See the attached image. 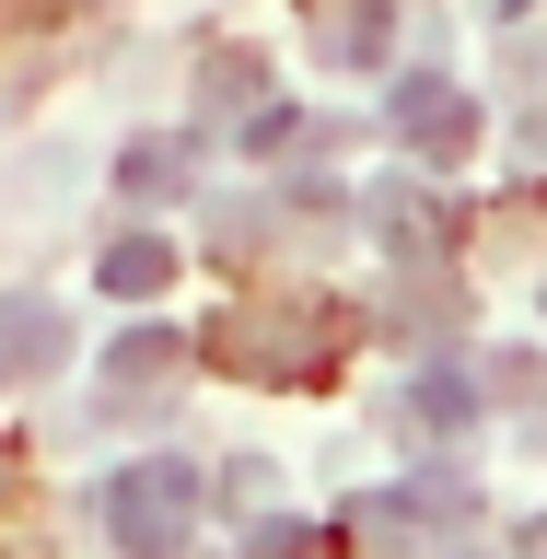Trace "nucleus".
Segmentation results:
<instances>
[{
  "mask_svg": "<svg viewBox=\"0 0 547 559\" xmlns=\"http://www.w3.org/2000/svg\"><path fill=\"white\" fill-rule=\"evenodd\" d=\"M175 361H187V338H175V326H140V338H117V349H105L117 396H152V384H175Z\"/></svg>",
  "mask_w": 547,
  "mask_h": 559,
  "instance_id": "7",
  "label": "nucleus"
},
{
  "mask_svg": "<svg viewBox=\"0 0 547 559\" xmlns=\"http://www.w3.org/2000/svg\"><path fill=\"white\" fill-rule=\"evenodd\" d=\"M222 349H245V361H269V384H304L314 361H326V349H338V314L314 304V314H234V326H222Z\"/></svg>",
  "mask_w": 547,
  "mask_h": 559,
  "instance_id": "3",
  "label": "nucleus"
},
{
  "mask_svg": "<svg viewBox=\"0 0 547 559\" xmlns=\"http://www.w3.org/2000/svg\"><path fill=\"white\" fill-rule=\"evenodd\" d=\"M326 59H384V0H361V12H326Z\"/></svg>",
  "mask_w": 547,
  "mask_h": 559,
  "instance_id": "9",
  "label": "nucleus"
},
{
  "mask_svg": "<svg viewBox=\"0 0 547 559\" xmlns=\"http://www.w3.org/2000/svg\"><path fill=\"white\" fill-rule=\"evenodd\" d=\"M105 292H117V304H152V292H164V280H175V245L164 234H117V245H105Z\"/></svg>",
  "mask_w": 547,
  "mask_h": 559,
  "instance_id": "5",
  "label": "nucleus"
},
{
  "mask_svg": "<svg viewBox=\"0 0 547 559\" xmlns=\"http://www.w3.org/2000/svg\"><path fill=\"white\" fill-rule=\"evenodd\" d=\"M187 175H199V140H129L117 187H129V199H187Z\"/></svg>",
  "mask_w": 547,
  "mask_h": 559,
  "instance_id": "6",
  "label": "nucleus"
},
{
  "mask_svg": "<svg viewBox=\"0 0 547 559\" xmlns=\"http://www.w3.org/2000/svg\"><path fill=\"white\" fill-rule=\"evenodd\" d=\"M384 117H396V140H408L419 164H466V152H478V94H454L443 70H408V82L384 94Z\"/></svg>",
  "mask_w": 547,
  "mask_h": 559,
  "instance_id": "2",
  "label": "nucleus"
},
{
  "mask_svg": "<svg viewBox=\"0 0 547 559\" xmlns=\"http://www.w3.org/2000/svg\"><path fill=\"white\" fill-rule=\"evenodd\" d=\"M478 408H489V384H466V373H419L408 384V419H419V431H466Z\"/></svg>",
  "mask_w": 547,
  "mask_h": 559,
  "instance_id": "8",
  "label": "nucleus"
},
{
  "mask_svg": "<svg viewBox=\"0 0 547 559\" xmlns=\"http://www.w3.org/2000/svg\"><path fill=\"white\" fill-rule=\"evenodd\" d=\"M187 524H199V466H187V454H140V466L105 478V536L129 559H175Z\"/></svg>",
  "mask_w": 547,
  "mask_h": 559,
  "instance_id": "1",
  "label": "nucleus"
},
{
  "mask_svg": "<svg viewBox=\"0 0 547 559\" xmlns=\"http://www.w3.org/2000/svg\"><path fill=\"white\" fill-rule=\"evenodd\" d=\"M70 361V314L47 292H0V384H35Z\"/></svg>",
  "mask_w": 547,
  "mask_h": 559,
  "instance_id": "4",
  "label": "nucleus"
}]
</instances>
